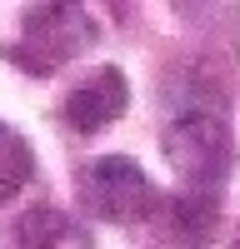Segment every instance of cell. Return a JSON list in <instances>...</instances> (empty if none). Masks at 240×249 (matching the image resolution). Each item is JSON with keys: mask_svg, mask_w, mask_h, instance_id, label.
Listing matches in <instances>:
<instances>
[{"mask_svg": "<svg viewBox=\"0 0 240 249\" xmlns=\"http://www.w3.org/2000/svg\"><path fill=\"white\" fill-rule=\"evenodd\" d=\"M10 249H95V239L85 234V224H75L65 210L40 204V210H25L15 219Z\"/></svg>", "mask_w": 240, "mask_h": 249, "instance_id": "5b68a950", "label": "cell"}, {"mask_svg": "<svg viewBox=\"0 0 240 249\" xmlns=\"http://www.w3.org/2000/svg\"><path fill=\"white\" fill-rule=\"evenodd\" d=\"M235 249H240V234H235Z\"/></svg>", "mask_w": 240, "mask_h": 249, "instance_id": "ba28073f", "label": "cell"}, {"mask_svg": "<svg viewBox=\"0 0 240 249\" xmlns=\"http://www.w3.org/2000/svg\"><path fill=\"white\" fill-rule=\"evenodd\" d=\"M160 150H165V164L175 170V179L185 184V190H215V184L230 175V164H235L230 124L215 110L175 115L165 140H160Z\"/></svg>", "mask_w": 240, "mask_h": 249, "instance_id": "3957f363", "label": "cell"}, {"mask_svg": "<svg viewBox=\"0 0 240 249\" xmlns=\"http://www.w3.org/2000/svg\"><path fill=\"white\" fill-rule=\"evenodd\" d=\"M105 10L120 20V25H130V20H135V0H105Z\"/></svg>", "mask_w": 240, "mask_h": 249, "instance_id": "52a82bcc", "label": "cell"}, {"mask_svg": "<svg viewBox=\"0 0 240 249\" xmlns=\"http://www.w3.org/2000/svg\"><path fill=\"white\" fill-rule=\"evenodd\" d=\"M75 195L85 204V214L100 224H145L165 210L160 190L150 175L140 170L130 155H100L75 170Z\"/></svg>", "mask_w": 240, "mask_h": 249, "instance_id": "7a4b0ae2", "label": "cell"}, {"mask_svg": "<svg viewBox=\"0 0 240 249\" xmlns=\"http://www.w3.org/2000/svg\"><path fill=\"white\" fill-rule=\"evenodd\" d=\"M125 105H130L125 70L120 65H100L60 100V120H65V130H75V135H100L105 124H115L125 115Z\"/></svg>", "mask_w": 240, "mask_h": 249, "instance_id": "277c9868", "label": "cell"}, {"mask_svg": "<svg viewBox=\"0 0 240 249\" xmlns=\"http://www.w3.org/2000/svg\"><path fill=\"white\" fill-rule=\"evenodd\" d=\"M30 175H35V155H30L25 135L0 120V204H10L20 190H25Z\"/></svg>", "mask_w": 240, "mask_h": 249, "instance_id": "8992f818", "label": "cell"}, {"mask_svg": "<svg viewBox=\"0 0 240 249\" xmlns=\"http://www.w3.org/2000/svg\"><path fill=\"white\" fill-rule=\"evenodd\" d=\"M100 40L85 0H40L20 15V35L5 40V60L25 75H55Z\"/></svg>", "mask_w": 240, "mask_h": 249, "instance_id": "6da1fadb", "label": "cell"}]
</instances>
